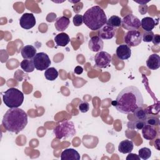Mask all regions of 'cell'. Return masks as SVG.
I'll use <instances>...</instances> for the list:
<instances>
[{"instance_id": "cell-15", "label": "cell", "mask_w": 160, "mask_h": 160, "mask_svg": "<svg viewBox=\"0 0 160 160\" xmlns=\"http://www.w3.org/2000/svg\"><path fill=\"white\" fill-rule=\"evenodd\" d=\"M141 130L143 138L147 140H152L157 135V131L154 126L148 124H146Z\"/></svg>"}, {"instance_id": "cell-6", "label": "cell", "mask_w": 160, "mask_h": 160, "mask_svg": "<svg viewBox=\"0 0 160 160\" xmlns=\"http://www.w3.org/2000/svg\"><path fill=\"white\" fill-rule=\"evenodd\" d=\"M32 61L35 68L38 71L46 70L51 63L48 55L43 52L37 53Z\"/></svg>"}, {"instance_id": "cell-22", "label": "cell", "mask_w": 160, "mask_h": 160, "mask_svg": "<svg viewBox=\"0 0 160 160\" xmlns=\"http://www.w3.org/2000/svg\"><path fill=\"white\" fill-rule=\"evenodd\" d=\"M22 69L26 72H31L34 70V65L33 61L31 59H24L20 63Z\"/></svg>"}, {"instance_id": "cell-19", "label": "cell", "mask_w": 160, "mask_h": 160, "mask_svg": "<svg viewBox=\"0 0 160 160\" xmlns=\"http://www.w3.org/2000/svg\"><path fill=\"white\" fill-rule=\"evenodd\" d=\"M134 148L132 141L129 139H125L120 142L118 146V151L123 154L131 152Z\"/></svg>"}, {"instance_id": "cell-25", "label": "cell", "mask_w": 160, "mask_h": 160, "mask_svg": "<svg viewBox=\"0 0 160 160\" xmlns=\"http://www.w3.org/2000/svg\"><path fill=\"white\" fill-rule=\"evenodd\" d=\"M133 114L138 120L145 121L147 118L146 111L142 109V107H139L136 109L135 111L133 112Z\"/></svg>"}, {"instance_id": "cell-21", "label": "cell", "mask_w": 160, "mask_h": 160, "mask_svg": "<svg viewBox=\"0 0 160 160\" xmlns=\"http://www.w3.org/2000/svg\"><path fill=\"white\" fill-rule=\"evenodd\" d=\"M54 41L57 46L64 47L69 42L70 38L68 34L65 32H61L57 34L54 37Z\"/></svg>"}, {"instance_id": "cell-27", "label": "cell", "mask_w": 160, "mask_h": 160, "mask_svg": "<svg viewBox=\"0 0 160 160\" xmlns=\"http://www.w3.org/2000/svg\"><path fill=\"white\" fill-rule=\"evenodd\" d=\"M146 124L155 126H158L159 125V118H156V117H149L147 118L145 120Z\"/></svg>"}, {"instance_id": "cell-29", "label": "cell", "mask_w": 160, "mask_h": 160, "mask_svg": "<svg viewBox=\"0 0 160 160\" xmlns=\"http://www.w3.org/2000/svg\"><path fill=\"white\" fill-rule=\"evenodd\" d=\"M154 33L152 31H148V32H146L144 33L143 36H142V40L144 42H151L154 36Z\"/></svg>"}, {"instance_id": "cell-30", "label": "cell", "mask_w": 160, "mask_h": 160, "mask_svg": "<svg viewBox=\"0 0 160 160\" xmlns=\"http://www.w3.org/2000/svg\"><path fill=\"white\" fill-rule=\"evenodd\" d=\"M79 109L81 112H87L89 109V104L86 101L81 102L79 105Z\"/></svg>"}, {"instance_id": "cell-8", "label": "cell", "mask_w": 160, "mask_h": 160, "mask_svg": "<svg viewBox=\"0 0 160 160\" xmlns=\"http://www.w3.org/2000/svg\"><path fill=\"white\" fill-rule=\"evenodd\" d=\"M142 38V35L139 31H128L124 36V41L129 47H135L141 44Z\"/></svg>"}, {"instance_id": "cell-36", "label": "cell", "mask_w": 160, "mask_h": 160, "mask_svg": "<svg viewBox=\"0 0 160 160\" xmlns=\"http://www.w3.org/2000/svg\"><path fill=\"white\" fill-rule=\"evenodd\" d=\"M136 2H138L139 4H140L141 5H145L146 3L148 2V1H134Z\"/></svg>"}, {"instance_id": "cell-18", "label": "cell", "mask_w": 160, "mask_h": 160, "mask_svg": "<svg viewBox=\"0 0 160 160\" xmlns=\"http://www.w3.org/2000/svg\"><path fill=\"white\" fill-rule=\"evenodd\" d=\"M69 23H70V20L68 17L61 16L56 20L54 26L57 31H64L68 28Z\"/></svg>"}, {"instance_id": "cell-10", "label": "cell", "mask_w": 160, "mask_h": 160, "mask_svg": "<svg viewBox=\"0 0 160 160\" xmlns=\"http://www.w3.org/2000/svg\"><path fill=\"white\" fill-rule=\"evenodd\" d=\"M36 23V18L32 13H24L19 19L21 27L25 29H30L33 28Z\"/></svg>"}, {"instance_id": "cell-35", "label": "cell", "mask_w": 160, "mask_h": 160, "mask_svg": "<svg viewBox=\"0 0 160 160\" xmlns=\"http://www.w3.org/2000/svg\"><path fill=\"white\" fill-rule=\"evenodd\" d=\"M74 72V73H76L77 74H81L83 72V69H82V68L81 66H76L75 68Z\"/></svg>"}, {"instance_id": "cell-2", "label": "cell", "mask_w": 160, "mask_h": 160, "mask_svg": "<svg viewBox=\"0 0 160 160\" xmlns=\"http://www.w3.org/2000/svg\"><path fill=\"white\" fill-rule=\"evenodd\" d=\"M2 124L6 131L18 134L24 129L28 124L27 113L22 109H9L4 114Z\"/></svg>"}, {"instance_id": "cell-7", "label": "cell", "mask_w": 160, "mask_h": 160, "mask_svg": "<svg viewBox=\"0 0 160 160\" xmlns=\"http://www.w3.org/2000/svg\"><path fill=\"white\" fill-rule=\"evenodd\" d=\"M121 25L123 28L129 31L137 30L141 26V21L138 17L129 14L121 19Z\"/></svg>"}, {"instance_id": "cell-33", "label": "cell", "mask_w": 160, "mask_h": 160, "mask_svg": "<svg viewBox=\"0 0 160 160\" xmlns=\"http://www.w3.org/2000/svg\"><path fill=\"white\" fill-rule=\"evenodd\" d=\"M147 10H148V6L145 4V5H140L139 6V12L141 14H144L147 12Z\"/></svg>"}, {"instance_id": "cell-9", "label": "cell", "mask_w": 160, "mask_h": 160, "mask_svg": "<svg viewBox=\"0 0 160 160\" xmlns=\"http://www.w3.org/2000/svg\"><path fill=\"white\" fill-rule=\"evenodd\" d=\"M111 56L106 51H99L94 56L95 65L99 68H106L109 66Z\"/></svg>"}, {"instance_id": "cell-20", "label": "cell", "mask_w": 160, "mask_h": 160, "mask_svg": "<svg viewBox=\"0 0 160 160\" xmlns=\"http://www.w3.org/2000/svg\"><path fill=\"white\" fill-rule=\"evenodd\" d=\"M156 25V23L155 20L151 17H145L141 21V26L146 32L152 31Z\"/></svg>"}, {"instance_id": "cell-3", "label": "cell", "mask_w": 160, "mask_h": 160, "mask_svg": "<svg viewBox=\"0 0 160 160\" xmlns=\"http://www.w3.org/2000/svg\"><path fill=\"white\" fill-rule=\"evenodd\" d=\"M107 21L105 12L99 6L90 8L83 14V22L92 31L101 29L106 24Z\"/></svg>"}, {"instance_id": "cell-17", "label": "cell", "mask_w": 160, "mask_h": 160, "mask_svg": "<svg viewBox=\"0 0 160 160\" xmlns=\"http://www.w3.org/2000/svg\"><path fill=\"white\" fill-rule=\"evenodd\" d=\"M36 51V49L33 46L26 45L21 49V54L24 59H31L37 54Z\"/></svg>"}, {"instance_id": "cell-23", "label": "cell", "mask_w": 160, "mask_h": 160, "mask_svg": "<svg viewBox=\"0 0 160 160\" xmlns=\"http://www.w3.org/2000/svg\"><path fill=\"white\" fill-rule=\"evenodd\" d=\"M44 76L49 81H54L58 77V72L53 67L48 68L44 72Z\"/></svg>"}, {"instance_id": "cell-16", "label": "cell", "mask_w": 160, "mask_h": 160, "mask_svg": "<svg viewBox=\"0 0 160 160\" xmlns=\"http://www.w3.org/2000/svg\"><path fill=\"white\" fill-rule=\"evenodd\" d=\"M146 66L148 69L156 70L160 67V57L157 54H151L146 61Z\"/></svg>"}, {"instance_id": "cell-1", "label": "cell", "mask_w": 160, "mask_h": 160, "mask_svg": "<svg viewBox=\"0 0 160 160\" xmlns=\"http://www.w3.org/2000/svg\"><path fill=\"white\" fill-rule=\"evenodd\" d=\"M112 104L121 113H133L136 109L143 106L144 99L139 89L134 86H130L118 94Z\"/></svg>"}, {"instance_id": "cell-32", "label": "cell", "mask_w": 160, "mask_h": 160, "mask_svg": "<svg viewBox=\"0 0 160 160\" xmlns=\"http://www.w3.org/2000/svg\"><path fill=\"white\" fill-rule=\"evenodd\" d=\"M126 160H140V158L139 155H137L136 154L131 153L129 152L128 156L126 157Z\"/></svg>"}, {"instance_id": "cell-26", "label": "cell", "mask_w": 160, "mask_h": 160, "mask_svg": "<svg viewBox=\"0 0 160 160\" xmlns=\"http://www.w3.org/2000/svg\"><path fill=\"white\" fill-rule=\"evenodd\" d=\"M138 154L140 158L144 160H146L151 157V151L148 148H142L139 150Z\"/></svg>"}, {"instance_id": "cell-5", "label": "cell", "mask_w": 160, "mask_h": 160, "mask_svg": "<svg viewBox=\"0 0 160 160\" xmlns=\"http://www.w3.org/2000/svg\"><path fill=\"white\" fill-rule=\"evenodd\" d=\"M55 137L58 139L73 137L76 133V129L72 121H64L58 124L53 130Z\"/></svg>"}, {"instance_id": "cell-28", "label": "cell", "mask_w": 160, "mask_h": 160, "mask_svg": "<svg viewBox=\"0 0 160 160\" xmlns=\"http://www.w3.org/2000/svg\"><path fill=\"white\" fill-rule=\"evenodd\" d=\"M73 24L75 26H79L83 22V16L81 14H76L72 19Z\"/></svg>"}, {"instance_id": "cell-24", "label": "cell", "mask_w": 160, "mask_h": 160, "mask_svg": "<svg viewBox=\"0 0 160 160\" xmlns=\"http://www.w3.org/2000/svg\"><path fill=\"white\" fill-rule=\"evenodd\" d=\"M106 24L113 28L119 27L121 25V19L118 16H112L109 18V19H108Z\"/></svg>"}, {"instance_id": "cell-4", "label": "cell", "mask_w": 160, "mask_h": 160, "mask_svg": "<svg viewBox=\"0 0 160 160\" xmlns=\"http://www.w3.org/2000/svg\"><path fill=\"white\" fill-rule=\"evenodd\" d=\"M2 100L5 105L9 108H18L23 102L24 94L18 89L11 88L4 92Z\"/></svg>"}, {"instance_id": "cell-34", "label": "cell", "mask_w": 160, "mask_h": 160, "mask_svg": "<svg viewBox=\"0 0 160 160\" xmlns=\"http://www.w3.org/2000/svg\"><path fill=\"white\" fill-rule=\"evenodd\" d=\"M152 43L154 45H158L160 42V36L159 34H155L153 36L152 40Z\"/></svg>"}, {"instance_id": "cell-31", "label": "cell", "mask_w": 160, "mask_h": 160, "mask_svg": "<svg viewBox=\"0 0 160 160\" xmlns=\"http://www.w3.org/2000/svg\"><path fill=\"white\" fill-rule=\"evenodd\" d=\"M146 124L145 121H141V120H138L135 124H134V127L136 129L138 130H141L142 129V128Z\"/></svg>"}, {"instance_id": "cell-12", "label": "cell", "mask_w": 160, "mask_h": 160, "mask_svg": "<svg viewBox=\"0 0 160 160\" xmlns=\"http://www.w3.org/2000/svg\"><path fill=\"white\" fill-rule=\"evenodd\" d=\"M115 34L114 28L111 27L108 24L104 25L98 32V35L102 39H112Z\"/></svg>"}, {"instance_id": "cell-11", "label": "cell", "mask_w": 160, "mask_h": 160, "mask_svg": "<svg viewBox=\"0 0 160 160\" xmlns=\"http://www.w3.org/2000/svg\"><path fill=\"white\" fill-rule=\"evenodd\" d=\"M88 46L92 51L99 52L103 49L104 42L102 39L99 36H93L89 39Z\"/></svg>"}, {"instance_id": "cell-13", "label": "cell", "mask_w": 160, "mask_h": 160, "mask_svg": "<svg viewBox=\"0 0 160 160\" xmlns=\"http://www.w3.org/2000/svg\"><path fill=\"white\" fill-rule=\"evenodd\" d=\"M131 55V50L126 44H121L116 49V56L121 60L129 59Z\"/></svg>"}, {"instance_id": "cell-14", "label": "cell", "mask_w": 160, "mask_h": 160, "mask_svg": "<svg viewBox=\"0 0 160 160\" xmlns=\"http://www.w3.org/2000/svg\"><path fill=\"white\" fill-rule=\"evenodd\" d=\"M80 158L79 152L72 148L64 149L61 154V160H79Z\"/></svg>"}]
</instances>
